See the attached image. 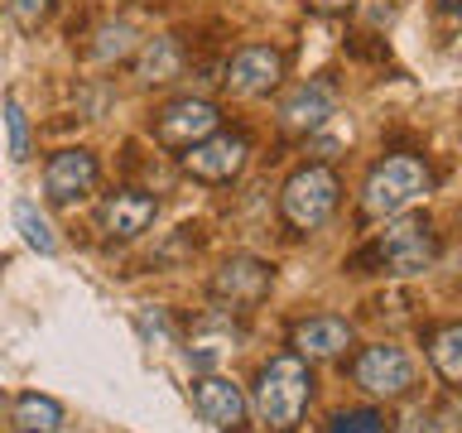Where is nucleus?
<instances>
[{
  "label": "nucleus",
  "mask_w": 462,
  "mask_h": 433,
  "mask_svg": "<svg viewBox=\"0 0 462 433\" xmlns=\"http://www.w3.org/2000/svg\"><path fill=\"white\" fill-rule=\"evenodd\" d=\"M337 193H342V183H337V173H332L328 164L299 169L294 179L284 183V193H280L284 222H289V226H299V231L323 226L328 216H332V207H337Z\"/></svg>",
  "instance_id": "nucleus-3"
},
{
  "label": "nucleus",
  "mask_w": 462,
  "mask_h": 433,
  "mask_svg": "<svg viewBox=\"0 0 462 433\" xmlns=\"http://www.w3.org/2000/svg\"><path fill=\"white\" fill-rule=\"evenodd\" d=\"M457 10H462V5H457ZM457 53H462V29H457Z\"/></svg>",
  "instance_id": "nucleus-26"
},
{
  "label": "nucleus",
  "mask_w": 462,
  "mask_h": 433,
  "mask_svg": "<svg viewBox=\"0 0 462 433\" xmlns=\"http://www.w3.org/2000/svg\"><path fill=\"white\" fill-rule=\"evenodd\" d=\"M313 10H323V14H337V10H352V0H309Z\"/></svg>",
  "instance_id": "nucleus-24"
},
{
  "label": "nucleus",
  "mask_w": 462,
  "mask_h": 433,
  "mask_svg": "<svg viewBox=\"0 0 462 433\" xmlns=\"http://www.w3.org/2000/svg\"><path fill=\"white\" fill-rule=\"evenodd\" d=\"M352 375H356V385H361V390L395 400V395H404V390L414 385V361L404 356L400 346H385V342H381V346H366V352L356 356Z\"/></svg>",
  "instance_id": "nucleus-5"
},
{
  "label": "nucleus",
  "mask_w": 462,
  "mask_h": 433,
  "mask_svg": "<svg viewBox=\"0 0 462 433\" xmlns=\"http://www.w3.org/2000/svg\"><path fill=\"white\" fill-rule=\"evenodd\" d=\"M179 68H183V49L173 39H150L140 49V63H135V78L140 82H169V78H179Z\"/></svg>",
  "instance_id": "nucleus-15"
},
{
  "label": "nucleus",
  "mask_w": 462,
  "mask_h": 433,
  "mask_svg": "<svg viewBox=\"0 0 462 433\" xmlns=\"http://www.w3.org/2000/svg\"><path fill=\"white\" fill-rule=\"evenodd\" d=\"M294 346L303 356H342L346 346H352V323H342V318H309V323L294 327Z\"/></svg>",
  "instance_id": "nucleus-14"
},
{
  "label": "nucleus",
  "mask_w": 462,
  "mask_h": 433,
  "mask_svg": "<svg viewBox=\"0 0 462 433\" xmlns=\"http://www.w3.org/2000/svg\"><path fill=\"white\" fill-rule=\"evenodd\" d=\"M328 115H332V92L328 87L323 82H299L280 106V125L289 130V135H309V130H318Z\"/></svg>",
  "instance_id": "nucleus-12"
},
{
  "label": "nucleus",
  "mask_w": 462,
  "mask_h": 433,
  "mask_svg": "<svg viewBox=\"0 0 462 433\" xmlns=\"http://www.w3.org/2000/svg\"><path fill=\"white\" fill-rule=\"evenodd\" d=\"M92 188H97V159L87 150H63L43 169V193L53 202H72V198L92 193Z\"/></svg>",
  "instance_id": "nucleus-10"
},
{
  "label": "nucleus",
  "mask_w": 462,
  "mask_h": 433,
  "mask_svg": "<svg viewBox=\"0 0 462 433\" xmlns=\"http://www.w3.org/2000/svg\"><path fill=\"white\" fill-rule=\"evenodd\" d=\"M140 332H144L150 342H164V337H169V327H164V313H159V309H144V313H140Z\"/></svg>",
  "instance_id": "nucleus-23"
},
{
  "label": "nucleus",
  "mask_w": 462,
  "mask_h": 433,
  "mask_svg": "<svg viewBox=\"0 0 462 433\" xmlns=\"http://www.w3.org/2000/svg\"><path fill=\"white\" fill-rule=\"evenodd\" d=\"M14 424H20L24 433H58V424H63V404H58L53 395H20V404H14Z\"/></svg>",
  "instance_id": "nucleus-16"
},
{
  "label": "nucleus",
  "mask_w": 462,
  "mask_h": 433,
  "mask_svg": "<svg viewBox=\"0 0 462 433\" xmlns=\"http://www.w3.org/2000/svg\"><path fill=\"white\" fill-rule=\"evenodd\" d=\"M270 284H274V270L255 255H231L226 265L212 274V294L222 303H241V309H251V303L265 299Z\"/></svg>",
  "instance_id": "nucleus-7"
},
{
  "label": "nucleus",
  "mask_w": 462,
  "mask_h": 433,
  "mask_svg": "<svg viewBox=\"0 0 462 433\" xmlns=\"http://www.w3.org/2000/svg\"><path fill=\"white\" fill-rule=\"evenodd\" d=\"M332 433H385V414L375 410H346L332 419Z\"/></svg>",
  "instance_id": "nucleus-20"
},
{
  "label": "nucleus",
  "mask_w": 462,
  "mask_h": 433,
  "mask_svg": "<svg viewBox=\"0 0 462 433\" xmlns=\"http://www.w3.org/2000/svg\"><path fill=\"white\" fill-rule=\"evenodd\" d=\"M280 78H284V53L270 49V43L241 49L236 58H231V68H226V87L236 97H260V92H270Z\"/></svg>",
  "instance_id": "nucleus-9"
},
{
  "label": "nucleus",
  "mask_w": 462,
  "mask_h": 433,
  "mask_svg": "<svg viewBox=\"0 0 462 433\" xmlns=\"http://www.w3.org/2000/svg\"><path fill=\"white\" fill-rule=\"evenodd\" d=\"M313 375L303 366V356H274L255 375V414L265 419L274 433H289L309 410Z\"/></svg>",
  "instance_id": "nucleus-1"
},
{
  "label": "nucleus",
  "mask_w": 462,
  "mask_h": 433,
  "mask_svg": "<svg viewBox=\"0 0 462 433\" xmlns=\"http://www.w3.org/2000/svg\"><path fill=\"white\" fill-rule=\"evenodd\" d=\"M419 193H429V169L410 154L381 159L366 173V188H361V212L366 216H395L404 212Z\"/></svg>",
  "instance_id": "nucleus-2"
},
{
  "label": "nucleus",
  "mask_w": 462,
  "mask_h": 433,
  "mask_svg": "<svg viewBox=\"0 0 462 433\" xmlns=\"http://www.w3.org/2000/svg\"><path fill=\"white\" fill-rule=\"evenodd\" d=\"M439 5H448V10H457V5H462V0H439Z\"/></svg>",
  "instance_id": "nucleus-25"
},
{
  "label": "nucleus",
  "mask_w": 462,
  "mask_h": 433,
  "mask_svg": "<svg viewBox=\"0 0 462 433\" xmlns=\"http://www.w3.org/2000/svg\"><path fill=\"white\" fill-rule=\"evenodd\" d=\"M429 356H433V366H439L443 381L462 385V323H448V327L433 332V337H429Z\"/></svg>",
  "instance_id": "nucleus-17"
},
{
  "label": "nucleus",
  "mask_w": 462,
  "mask_h": 433,
  "mask_svg": "<svg viewBox=\"0 0 462 433\" xmlns=\"http://www.w3.org/2000/svg\"><path fill=\"white\" fill-rule=\"evenodd\" d=\"M130 24H106L101 29V43H97V58L101 63H111V58H121V53H130Z\"/></svg>",
  "instance_id": "nucleus-21"
},
{
  "label": "nucleus",
  "mask_w": 462,
  "mask_h": 433,
  "mask_svg": "<svg viewBox=\"0 0 462 433\" xmlns=\"http://www.w3.org/2000/svg\"><path fill=\"white\" fill-rule=\"evenodd\" d=\"M154 212H159V202L150 193H111L106 202H101V231H106L111 241H130V236H140L144 226L154 222Z\"/></svg>",
  "instance_id": "nucleus-11"
},
{
  "label": "nucleus",
  "mask_w": 462,
  "mask_h": 433,
  "mask_svg": "<svg viewBox=\"0 0 462 433\" xmlns=\"http://www.w3.org/2000/svg\"><path fill=\"white\" fill-rule=\"evenodd\" d=\"M5 130H10V159H29V121H24V111H20V101H5Z\"/></svg>",
  "instance_id": "nucleus-19"
},
{
  "label": "nucleus",
  "mask_w": 462,
  "mask_h": 433,
  "mask_svg": "<svg viewBox=\"0 0 462 433\" xmlns=\"http://www.w3.org/2000/svg\"><path fill=\"white\" fill-rule=\"evenodd\" d=\"M371 260L390 274H419L433 260V231L424 216H400L381 231V241L371 245Z\"/></svg>",
  "instance_id": "nucleus-4"
},
{
  "label": "nucleus",
  "mask_w": 462,
  "mask_h": 433,
  "mask_svg": "<svg viewBox=\"0 0 462 433\" xmlns=\"http://www.w3.org/2000/svg\"><path fill=\"white\" fill-rule=\"evenodd\" d=\"M154 135L164 144H173V150H193L198 140L217 135V106L212 101H193V97L169 101V106L154 115Z\"/></svg>",
  "instance_id": "nucleus-6"
},
{
  "label": "nucleus",
  "mask_w": 462,
  "mask_h": 433,
  "mask_svg": "<svg viewBox=\"0 0 462 433\" xmlns=\"http://www.w3.org/2000/svg\"><path fill=\"white\" fill-rule=\"evenodd\" d=\"M53 0H5V10L14 14V24L20 29H39L43 24V14H49Z\"/></svg>",
  "instance_id": "nucleus-22"
},
{
  "label": "nucleus",
  "mask_w": 462,
  "mask_h": 433,
  "mask_svg": "<svg viewBox=\"0 0 462 433\" xmlns=\"http://www.w3.org/2000/svg\"><path fill=\"white\" fill-rule=\"evenodd\" d=\"M193 404H198V414L208 419V424H217V428H236L245 419L241 390L231 381H222V375H202V381L193 385Z\"/></svg>",
  "instance_id": "nucleus-13"
},
{
  "label": "nucleus",
  "mask_w": 462,
  "mask_h": 433,
  "mask_svg": "<svg viewBox=\"0 0 462 433\" xmlns=\"http://www.w3.org/2000/svg\"><path fill=\"white\" fill-rule=\"evenodd\" d=\"M14 226H20V236L34 245L39 255H58V236H53V226H49V216H43L29 198L14 202Z\"/></svg>",
  "instance_id": "nucleus-18"
},
{
  "label": "nucleus",
  "mask_w": 462,
  "mask_h": 433,
  "mask_svg": "<svg viewBox=\"0 0 462 433\" xmlns=\"http://www.w3.org/2000/svg\"><path fill=\"white\" fill-rule=\"evenodd\" d=\"M245 164V135H208L183 154V169L202 183H226Z\"/></svg>",
  "instance_id": "nucleus-8"
}]
</instances>
